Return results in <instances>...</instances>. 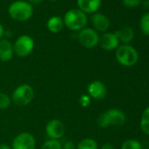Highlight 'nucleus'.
<instances>
[{
	"label": "nucleus",
	"instance_id": "1",
	"mask_svg": "<svg viewBox=\"0 0 149 149\" xmlns=\"http://www.w3.org/2000/svg\"><path fill=\"white\" fill-rule=\"evenodd\" d=\"M8 13L13 20L25 22L32 18L33 14V7L25 0H17L10 5Z\"/></svg>",
	"mask_w": 149,
	"mask_h": 149
},
{
	"label": "nucleus",
	"instance_id": "2",
	"mask_svg": "<svg viewBox=\"0 0 149 149\" xmlns=\"http://www.w3.org/2000/svg\"><path fill=\"white\" fill-rule=\"evenodd\" d=\"M63 22L64 26L68 29L79 32L80 30L85 28L87 26V14H85L79 9H71L65 13Z\"/></svg>",
	"mask_w": 149,
	"mask_h": 149
},
{
	"label": "nucleus",
	"instance_id": "3",
	"mask_svg": "<svg viewBox=\"0 0 149 149\" xmlns=\"http://www.w3.org/2000/svg\"><path fill=\"white\" fill-rule=\"evenodd\" d=\"M125 120L126 117L124 111L118 109H110L98 117L97 125L104 129L110 125H122Z\"/></svg>",
	"mask_w": 149,
	"mask_h": 149
},
{
	"label": "nucleus",
	"instance_id": "4",
	"mask_svg": "<svg viewBox=\"0 0 149 149\" xmlns=\"http://www.w3.org/2000/svg\"><path fill=\"white\" fill-rule=\"evenodd\" d=\"M116 59L124 67H132L139 60L138 51L129 44L118 46L116 50Z\"/></svg>",
	"mask_w": 149,
	"mask_h": 149
},
{
	"label": "nucleus",
	"instance_id": "5",
	"mask_svg": "<svg viewBox=\"0 0 149 149\" xmlns=\"http://www.w3.org/2000/svg\"><path fill=\"white\" fill-rule=\"evenodd\" d=\"M34 97V91L29 84H24L19 85L13 92L12 101L18 106L28 105Z\"/></svg>",
	"mask_w": 149,
	"mask_h": 149
},
{
	"label": "nucleus",
	"instance_id": "6",
	"mask_svg": "<svg viewBox=\"0 0 149 149\" xmlns=\"http://www.w3.org/2000/svg\"><path fill=\"white\" fill-rule=\"evenodd\" d=\"M33 48L34 40L31 36L27 34H23L18 37L13 44L14 54L21 58L28 56L33 52Z\"/></svg>",
	"mask_w": 149,
	"mask_h": 149
},
{
	"label": "nucleus",
	"instance_id": "7",
	"mask_svg": "<svg viewBox=\"0 0 149 149\" xmlns=\"http://www.w3.org/2000/svg\"><path fill=\"white\" fill-rule=\"evenodd\" d=\"M98 33L91 27H85L78 32L77 40L79 43L86 48H93L98 45L99 42Z\"/></svg>",
	"mask_w": 149,
	"mask_h": 149
},
{
	"label": "nucleus",
	"instance_id": "8",
	"mask_svg": "<svg viewBox=\"0 0 149 149\" xmlns=\"http://www.w3.org/2000/svg\"><path fill=\"white\" fill-rule=\"evenodd\" d=\"M36 146V140L33 134L27 132L18 134L13 143L12 149H34Z\"/></svg>",
	"mask_w": 149,
	"mask_h": 149
},
{
	"label": "nucleus",
	"instance_id": "9",
	"mask_svg": "<svg viewBox=\"0 0 149 149\" xmlns=\"http://www.w3.org/2000/svg\"><path fill=\"white\" fill-rule=\"evenodd\" d=\"M65 132V127L63 123L56 118L51 119L47 122L46 125V133L49 139H61Z\"/></svg>",
	"mask_w": 149,
	"mask_h": 149
},
{
	"label": "nucleus",
	"instance_id": "10",
	"mask_svg": "<svg viewBox=\"0 0 149 149\" xmlns=\"http://www.w3.org/2000/svg\"><path fill=\"white\" fill-rule=\"evenodd\" d=\"M87 91L90 95V97H92L96 100H103L107 96L106 86L101 81H93L89 84Z\"/></svg>",
	"mask_w": 149,
	"mask_h": 149
},
{
	"label": "nucleus",
	"instance_id": "11",
	"mask_svg": "<svg viewBox=\"0 0 149 149\" xmlns=\"http://www.w3.org/2000/svg\"><path fill=\"white\" fill-rule=\"evenodd\" d=\"M98 45L105 51H112L119 46V40L115 33H104L99 37Z\"/></svg>",
	"mask_w": 149,
	"mask_h": 149
},
{
	"label": "nucleus",
	"instance_id": "12",
	"mask_svg": "<svg viewBox=\"0 0 149 149\" xmlns=\"http://www.w3.org/2000/svg\"><path fill=\"white\" fill-rule=\"evenodd\" d=\"M91 21L94 27L93 29L97 32L106 33L110 27V20L108 17L101 13H93L91 18Z\"/></svg>",
	"mask_w": 149,
	"mask_h": 149
},
{
	"label": "nucleus",
	"instance_id": "13",
	"mask_svg": "<svg viewBox=\"0 0 149 149\" xmlns=\"http://www.w3.org/2000/svg\"><path fill=\"white\" fill-rule=\"evenodd\" d=\"M77 4L80 11L85 14H93L97 13L102 5V0H77Z\"/></svg>",
	"mask_w": 149,
	"mask_h": 149
},
{
	"label": "nucleus",
	"instance_id": "14",
	"mask_svg": "<svg viewBox=\"0 0 149 149\" xmlns=\"http://www.w3.org/2000/svg\"><path fill=\"white\" fill-rule=\"evenodd\" d=\"M13 44L8 40H0V61L7 62L13 57Z\"/></svg>",
	"mask_w": 149,
	"mask_h": 149
},
{
	"label": "nucleus",
	"instance_id": "15",
	"mask_svg": "<svg viewBox=\"0 0 149 149\" xmlns=\"http://www.w3.org/2000/svg\"><path fill=\"white\" fill-rule=\"evenodd\" d=\"M64 26L63 19L60 16H52L48 19L47 22V30L52 33H60Z\"/></svg>",
	"mask_w": 149,
	"mask_h": 149
},
{
	"label": "nucleus",
	"instance_id": "16",
	"mask_svg": "<svg viewBox=\"0 0 149 149\" xmlns=\"http://www.w3.org/2000/svg\"><path fill=\"white\" fill-rule=\"evenodd\" d=\"M119 42L123 44H129L134 38V31L130 26L123 27L115 32Z\"/></svg>",
	"mask_w": 149,
	"mask_h": 149
},
{
	"label": "nucleus",
	"instance_id": "17",
	"mask_svg": "<svg viewBox=\"0 0 149 149\" xmlns=\"http://www.w3.org/2000/svg\"><path fill=\"white\" fill-rule=\"evenodd\" d=\"M97 142L91 138H85L80 140L77 146V149H97Z\"/></svg>",
	"mask_w": 149,
	"mask_h": 149
},
{
	"label": "nucleus",
	"instance_id": "18",
	"mask_svg": "<svg viewBox=\"0 0 149 149\" xmlns=\"http://www.w3.org/2000/svg\"><path fill=\"white\" fill-rule=\"evenodd\" d=\"M140 127L143 132L149 135V106L145 109L140 118Z\"/></svg>",
	"mask_w": 149,
	"mask_h": 149
},
{
	"label": "nucleus",
	"instance_id": "19",
	"mask_svg": "<svg viewBox=\"0 0 149 149\" xmlns=\"http://www.w3.org/2000/svg\"><path fill=\"white\" fill-rule=\"evenodd\" d=\"M139 26L141 32L145 35H149V13H146L141 16Z\"/></svg>",
	"mask_w": 149,
	"mask_h": 149
},
{
	"label": "nucleus",
	"instance_id": "20",
	"mask_svg": "<svg viewBox=\"0 0 149 149\" xmlns=\"http://www.w3.org/2000/svg\"><path fill=\"white\" fill-rule=\"evenodd\" d=\"M121 149H142V146L137 139H127L122 144Z\"/></svg>",
	"mask_w": 149,
	"mask_h": 149
},
{
	"label": "nucleus",
	"instance_id": "21",
	"mask_svg": "<svg viewBox=\"0 0 149 149\" xmlns=\"http://www.w3.org/2000/svg\"><path fill=\"white\" fill-rule=\"evenodd\" d=\"M40 149H62V145L60 140L48 139L44 142Z\"/></svg>",
	"mask_w": 149,
	"mask_h": 149
},
{
	"label": "nucleus",
	"instance_id": "22",
	"mask_svg": "<svg viewBox=\"0 0 149 149\" xmlns=\"http://www.w3.org/2000/svg\"><path fill=\"white\" fill-rule=\"evenodd\" d=\"M12 104V98L10 97L4 93L0 92V110H6L11 106Z\"/></svg>",
	"mask_w": 149,
	"mask_h": 149
},
{
	"label": "nucleus",
	"instance_id": "23",
	"mask_svg": "<svg viewBox=\"0 0 149 149\" xmlns=\"http://www.w3.org/2000/svg\"><path fill=\"white\" fill-rule=\"evenodd\" d=\"M122 4L128 8H135L142 4L143 0H121Z\"/></svg>",
	"mask_w": 149,
	"mask_h": 149
},
{
	"label": "nucleus",
	"instance_id": "24",
	"mask_svg": "<svg viewBox=\"0 0 149 149\" xmlns=\"http://www.w3.org/2000/svg\"><path fill=\"white\" fill-rule=\"evenodd\" d=\"M80 104L83 107H87L91 104V97L87 95H83L80 97Z\"/></svg>",
	"mask_w": 149,
	"mask_h": 149
},
{
	"label": "nucleus",
	"instance_id": "25",
	"mask_svg": "<svg viewBox=\"0 0 149 149\" xmlns=\"http://www.w3.org/2000/svg\"><path fill=\"white\" fill-rule=\"evenodd\" d=\"M76 148L77 146H74V144L72 141H67L62 146V149H76Z\"/></svg>",
	"mask_w": 149,
	"mask_h": 149
},
{
	"label": "nucleus",
	"instance_id": "26",
	"mask_svg": "<svg viewBox=\"0 0 149 149\" xmlns=\"http://www.w3.org/2000/svg\"><path fill=\"white\" fill-rule=\"evenodd\" d=\"M100 149H114V146L111 143H104L102 145Z\"/></svg>",
	"mask_w": 149,
	"mask_h": 149
},
{
	"label": "nucleus",
	"instance_id": "27",
	"mask_svg": "<svg viewBox=\"0 0 149 149\" xmlns=\"http://www.w3.org/2000/svg\"><path fill=\"white\" fill-rule=\"evenodd\" d=\"M5 33H6L5 28H4L3 25H2L1 23H0V40H2V38H3L4 35H5Z\"/></svg>",
	"mask_w": 149,
	"mask_h": 149
},
{
	"label": "nucleus",
	"instance_id": "28",
	"mask_svg": "<svg viewBox=\"0 0 149 149\" xmlns=\"http://www.w3.org/2000/svg\"><path fill=\"white\" fill-rule=\"evenodd\" d=\"M42 1H43V0H27V2H28L29 4H31L32 6H33V5H39V4H40Z\"/></svg>",
	"mask_w": 149,
	"mask_h": 149
},
{
	"label": "nucleus",
	"instance_id": "29",
	"mask_svg": "<svg viewBox=\"0 0 149 149\" xmlns=\"http://www.w3.org/2000/svg\"><path fill=\"white\" fill-rule=\"evenodd\" d=\"M142 5H143L144 8L149 9V0H145V1H142Z\"/></svg>",
	"mask_w": 149,
	"mask_h": 149
},
{
	"label": "nucleus",
	"instance_id": "30",
	"mask_svg": "<svg viewBox=\"0 0 149 149\" xmlns=\"http://www.w3.org/2000/svg\"><path fill=\"white\" fill-rule=\"evenodd\" d=\"M0 149H12V147L6 144H0Z\"/></svg>",
	"mask_w": 149,
	"mask_h": 149
},
{
	"label": "nucleus",
	"instance_id": "31",
	"mask_svg": "<svg viewBox=\"0 0 149 149\" xmlns=\"http://www.w3.org/2000/svg\"><path fill=\"white\" fill-rule=\"evenodd\" d=\"M50 1H57V0H50Z\"/></svg>",
	"mask_w": 149,
	"mask_h": 149
}]
</instances>
